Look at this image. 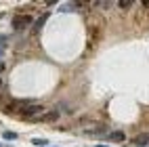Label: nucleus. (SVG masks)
Segmentation results:
<instances>
[{
	"label": "nucleus",
	"mask_w": 149,
	"mask_h": 147,
	"mask_svg": "<svg viewBox=\"0 0 149 147\" xmlns=\"http://www.w3.org/2000/svg\"><path fill=\"white\" fill-rule=\"evenodd\" d=\"M2 137H4V139H6V141H15V139H17V134H15L13 130H6V132H4Z\"/></svg>",
	"instance_id": "nucleus-7"
},
{
	"label": "nucleus",
	"mask_w": 149,
	"mask_h": 147,
	"mask_svg": "<svg viewBox=\"0 0 149 147\" xmlns=\"http://www.w3.org/2000/svg\"><path fill=\"white\" fill-rule=\"evenodd\" d=\"M97 147H107V145H97Z\"/></svg>",
	"instance_id": "nucleus-12"
},
{
	"label": "nucleus",
	"mask_w": 149,
	"mask_h": 147,
	"mask_svg": "<svg viewBox=\"0 0 149 147\" xmlns=\"http://www.w3.org/2000/svg\"><path fill=\"white\" fill-rule=\"evenodd\" d=\"M82 126H84V130H86V132H103V130H105V126H103V124H95V122H93V124H88V122H84V120H82Z\"/></svg>",
	"instance_id": "nucleus-4"
},
{
	"label": "nucleus",
	"mask_w": 149,
	"mask_h": 147,
	"mask_svg": "<svg viewBox=\"0 0 149 147\" xmlns=\"http://www.w3.org/2000/svg\"><path fill=\"white\" fill-rule=\"evenodd\" d=\"M107 139H109V141H113V143H122L126 137H124V132H120V130H113V132H109V134H107Z\"/></svg>",
	"instance_id": "nucleus-5"
},
{
	"label": "nucleus",
	"mask_w": 149,
	"mask_h": 147,
	"mask_svg": "<svg viewBox=\"0 0 149 147\" xmlns=\"http://www.w3.org/2000/svg\"><path fill=\"white\" fill-rule=\"evenodd\" d=\"M57 118H59V111H55V109H53V111L44 114V116H42V120H44V122H55Z\"/></svg>",
	"instance_id": "nucleus-6"
},
{
	"label": "nucleus",
	"mask_w": 149,
	"mask_h": 147,
	"mask_svg": "<svg viewBox=\"0 0 149 147\" xmlns=\"http://www.w3.org/2000/svg\"><path fill=\"white\" fill-rule=\"evenodd\" d=\"M46 19H48V13H44V15H40L36 19V23H34V27H32V32L34 34H40L42 32V27H44V23H46Z\"/></svg>",
	"instance_id": "nucleus-3"
},
{
	"label": "nucleus",
	"mask_w": 149,
	"mask_h": 147,
	"mask_svg": "<svg viewBox=\"0 0 149 147\" xmlns=\"http://www.w3.org/2000/svg\"><path fill=\"white\" fill-rule=\"evenodd\" d=\"M32 23H34V17H32V15H23V13L15 15V17H13V21H11L13 29H17V32H23V29H27Z\"/></svg>",
	"instance_id": "nucleus-1"
},
{
	"label": "nucleus",
	"mask_w": 149,
	"mask_h": 147,
	"mask_svg": "<svg viewBox=\"0 0 149 147\" xmlns=\"http://www.w3.org/2000/svg\"><path fill=\"white\" fill-rule=\"evenodd\" d=\"M21 116L27 118V120H42V116H44V107H42V105H38V103H29Z\"/></svg>",
	"instance_id": "nucleus-2"
},
{
	"label": "nucleus",
	"mask_w": 149,
	"mask_h": 147,
	"mask_svg": "<svg viewBox=\"0 0 149 147\" xmlns=\"http://www.w3.org/2000/svg\"><path fill=\"white\" fill-rule=\"evenodd\" d=\"M0 86H2V82H0Z\"/></svg>",
	"instance_id": "nucleus-13"
},
{
	"label": "nucleus",
	"mask_w": 149,
	"mask_h": 147,
	"mask_svg": "<svg viewBox=\"0 0 149 147\" xmlns=\"http://www.w3.org/2000/svg\"><path fill=\"white\" fill-rule=\"evenodd\" d=\"M32 143H34V145H46V141H44V139H34Z\"/></svg>",
	"instance_id": "nucleus-10"
},
{
	"label": "nucleus",
	"mask_w": 149,
	"mask_h": 147,
	"mask_svg": "<svg viewBox=\"0 0 149 147\" xmlns=\"http://www.w3.org/2000/svg\"><path fill=\"white\" fill-rule=\"evenodd\" d=\"M149 141V137L147 134H141V137H136V145H145Z\"/></svg>",
	"instance_id": "nucleus-8"
},
{
	"label": "nucleus",
	"mask_w": 149,
	"mask_h": 147,
	"mask_svg": "<svg viewBox=\"0 0 149 147\" xmlns=\"http://www.w3.org/2000/svg\"><path fill=\"white\" fill-rule=\"evenodd\" d=\"M120 6H122V8H128V6H130V0H122Z\"/></svg>",
	"instance_id": "nucleus-11"
},
{
	"label": "nucleus",
	"mask_w": 149,
	"mask_h": 147,
	"mask_svg": "<svg viewBox=\"0 0 149 147\" xmlns=\"http://www.w3.org/2000/svg\"><path fill=\"white\" fill-rule=\"evenodd\" d=\"M4 46H6V38H4V36H0V57H2V51H4Z\"/></svg>",
	"instance_id": "nucleus-9"
}]
</instances>
